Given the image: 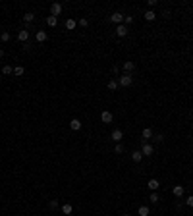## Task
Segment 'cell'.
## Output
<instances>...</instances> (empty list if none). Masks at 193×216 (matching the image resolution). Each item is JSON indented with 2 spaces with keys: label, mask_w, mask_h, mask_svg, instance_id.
I'll return each instance as SVG.
<instances>
[{
  "label": "cell",
  "mask_w": 193,
  "mask_h": 216,
  "mask_svg": "<svg viewBox=\"0 0 193 216\" xmlns=\"http://www.w3.org/2000/svg\"><path fill=\"white\" fill-rule=\"evenodd\" d=\"M131 81H133L131 74H124V75H120L118 85H120V87H129V85H131Z\"/></svg>",
  "instance_id": "cell-1"
},
{
  "label": "cell",
  "mask_w": 193,
  "mask_h": 216,
  "mask_svg": "<svg viewBox=\"0 0 193 216\" xmlns=\"http://www.w3.org/2000/svg\"><path fill=\"white\" fill-rule=\"evenodd\" d=\"M62 10H64V6L60 4V2H54V4H50V16L58 18V16L62 14Z\"/></svg>",
  "instance_id": "cell-2"
},
{
  "label": "cell",
  "mask_w": 193,
  "mask_h": 216,
  "mask_svg": "<svg viewBox=\"0 0 193 216\" xmlns=\"http://www.w3.org/2000/svg\"><path fill=\"white\" fill-rule=\"evenodd\" d=\"M139 151L143 152V157H153V152H155V147H153V145H149V143H143V147L139 149Z\"/></svg>",
  "instance_id": "cell-3"
},
{
  "label": "cell",
  "mask_w": 193,
  "mask_h": 216,
  "mask_svg": "<svg viewBox=\"0 0 193 216\" xmlns=\"http://www.w3.org/2000/svg\"><path fill=\"white\" fill-rule=\"evenodd\" d=\"M124 18H126V16L122 14V12H114V14L110 16V21H112V23H118V25H122V23H124Z\"/></svg>",
  "instance_id": "cell-4"
},
{
  "label": "cell",
  "mask_w": 193,
  "mask_h": 216,
  "mask_svg": "<svg viewBox=\"0 0 193 216\" xmlns=\"http://www.w3.org/2000/svg\"><path fill=\"white\" fill-rule=\"evenodd\" d=\"M122 139H124V131H122V129H114V131H112V141L120 143Z\"/></svg>",
  "instance_id": "cell-5"
},
{
  "label": "cell",
  "mask_w": 193,
  "mask_h": 216,
  "mask_svg": "<svg viewBox=\"0 0 193 216\" xmlns=\"http://www.w3.org/2000/svg\"><path fill=\"white\" fill-rule=\"evenodd\" d=\"M18 41H21V42H27L29 41V31H27V29L18 31Z\"/></svg>",
  "instance_id": "cell-6"
},
{
  "label": "cell",
  "mask_w": 193,
  "mask_h": 216,
  "mask_svg": "<svg viewBox=\"0 0 193 216\" xmlns=\"http://www.w3.org/2000/svg\"><path fill=\"white\" fill-rule=\"evenodd\" d=\"M116 35H118V37H128V27H126L124 23L116 27Z\"/></svg>",
  "instance_id": "cell-7"
},
{
  "label": "cell",
  "mask_w": 193,
  "mask_h": 216,
  "mask_svg": "<svg viewBox=\"0 0 193 216\" xmlns=\"http://www.w3.org/2000/svg\"><path fill=\"white\" fill-rule=\"evenodd\" d=\"M184 191H185V189H184V185H174V189H172V193H174V197H184Z\"/></svg>",
  "instance_id": "cell-8"
},
{
  "label": "cell",
  "mask_w": 193,
  "mask_h": 216,
  "mask_svg": "<svg viewBox=\"0 0 193 216\" xmlns=\"http://www.w3.org/2000/svg\"><path fill=\"white\" fill-rule=\"evenodd\" d=\"M147 187L151 189V191H158V187H160V183H158V179H149V183H147Z\"/></svg>",
  "instance_id": "cell-9"
},
{
  "label": "cell",
  "mask_w": 193,
  "mask_h": 216,
  "mask_svg": "<svg viewBox=\"0 0 193 216\" xmlns=\"http://www.w3.org/2000/svg\"><path fill=\"white\" fill-rule=\"evenodd\" d=\"M122 68L126 69V74H131V72H133V69H135V64H133V62H129V60H128V62H124V64H122Z\"/></svg>",
  "instance_id": "cell-10"
},
{
  "label": "cell",
  "mask_w": 193,
  "mask_h": 216,
  "mask_svg": "<svg viewBox=\"0 0 193 216\" xmlns=\"http://www.w3.org/2000/svg\"><path fill=\"white\" fill-rule=\"evenodd\" d=\"M70 127L74 129V131H77V129H81V120L79 118H74L72 122H70Z\"/></svg>",
  "instance_id": "cell-11"
},
{
  "label": "cell",
  "mask_w": 193,
  "mask_h": 216,
  "mask_svg": "<svg viewBox=\"0 0 193 216\" xmlns=\"http://www.w3.org/2000/svg\"><path fill=\"white\" fill-rule=\"evenodd\" d=\"M101 120H102V122H104V124H110V122H112V112L104 110V112H102V114H101Z\"/></svg>",
  "instance_id": "cell-12"
},
{
  "label": "cell",
  "mask_w": 193,
  "mask_h": 216,
  "mask_svg": "<svg viewBox=\"0 0 193 216\" xmlns=\"http://www.w3.org/2000/svg\"><path fill=\"white\" fill-rule=\"evenodd\" d=\"M33 19H35V14H33V12H25V14H23V21H25V25L33 23Z\"/></svg>",
  "instance_id": "cell-13"
},
{
  "label": "cell",
  "mask_w": 193,
  "mask_h": 216,
  "mask_svg": "<svg viewBox=\"0 0 193 216\" xmlns=\"http://www.w3.org/2000/svg\"><path fill=\"white\" fill-rule=\"evenodd\" d=\"M35 39H37V42H45L46 39H48V35H46L45 31H37L35 33Z\"/></svg>",
  "instance_id": "cell-14"
},
{
  "label": "cell",
  "mask_w": 193,
  "mask_h": 216,
  "mask_svg": "<svg viewBox=\"0 0 193 216\" xmlns=\"http://www.w3.org/2000/svg\"><path fill=\"white\" fill-rule=\"evenodd\" d=\"M131 160H133V162H141V160H143V152L139 151V149L131 152Z\"/></svg>",
  "instance_id": "cell-15"
},
{
  "label": "cell",
  "mask_w": 193,
  "mask_h": 216,
  "mask_svg": "<svg viewBox=\"0 0 193 216\" xmlns=\"http://www.w3.org/2000/svg\"><path fill=\"white\" fill-rule=\"evenodd\" d=\"M145 19H147V21H155L156 19V14H155V10H147V12H145Z\"/></svg>",
  "instance_id": "cell-16"
},
{
  "label": "cell",
  "mask_w": 193,
  "mask_h": 216,
  "mask_svg": "<svg viewBox=\"0 0 193 216\" xmlns=\"http://www.w3.org/2000/svg\"><path fill=\"white\" fill-rule=\"evenodd\" d=\"M46 25H48V27H56V25H58V18L48 16V18H46Z\"/></svg>",
  "instance_id": "cell-17"
},
{
  "label": "cell",
  "mask_w": 193,
  "mask_h": 216,
  "mask_svg": "<svg viewBox=\"0 0 193 216\" xmlns=\"http://www.w3.org/2000/svg\"><path fill=\"white\" fill-rule=\"evenodd\" d=\"M137 214H139V216H149V214H151V210H149V207L141 205V207L137 208Z\"/></svg>",
  "instance_id": "cell-18"
},
{
  "label": "cell",
  "mask_w": 193,
  "mask_h": 216,
  "mask_svg": "<svg viewBox=\"0 0 193 216\" xmlns=\"http://www.w3.org/2000/svg\"><path fill=\"white\" fill-rule=\"evenodd\" d=\"M141 137H143V141L151 139V137H153V129H151V127H145V129H143V133H141Z\"/></svg>",
  "instance_id": "cell-19"
},
{
  "label": "cell",
  "mask_w": 193,
  "mask_h": 216,
  "mask_svg": "<svg viewBox=\"0 0 193 216\" xmlns=\"http://www.w3.org/2000/svg\"><path fill=\"white\" fill-rule=\"evenodd\" d=\"M62 212H64L66 216H70V214H72V212H74V207H72V205H68V203H66V205H62Z\"/></svg>",
  "instance_id": "cell-20"
},
{
  "label": "cell",
  "mask_w": 193,
  "mask_h": 216,
  "mask_svg": "<svg viewBox=\"0 0 193 216\" xmlns=\"http://www.w3.org/2000/svg\"><path fill=\"white\" fill-rule=\"evenodd\" d=\"M66 27H68L70 31H74V29L77 27V21H75V19H66Z\"/></svg>",
  "instance_id": "cell-21"
},
{
  "label": "cell",
  "mask_w": 193,
  "mask_h": 216,
  "mask_svg": "<svg viewBox=\"0 0 193 216\" xmlns=\"http://www.w3.org/2000/svg\"><path fill=\"white\" fill-rule=\"evenodd\" d=\"M23 74H25V68H23V66H16V68H14V75H18V77H21Z\"/></svg>",
  "instance_id": "cell-22"
},
{
  "label": "cell",
  "mask_w": 193,
  "mask_h": 216,
  "mask_svg": "<svg viewBox=\"0 0 193 216\" xmlns=\"http://www.w3.org/2000/svg\"><path fill=\"white\" fill-rule=\"evenodd\" d=\"M10 39H12V37H10L8 31H2V33H0V41H2V42H8Z\"/></svg>",
  "instance_id": "cell-23"
},
{
  "label": "cell",
  "mask_w": 193,
  "mask_h": 216,
  "mask_svg": "<svg viewBox=\"0 0 193 216\" xmlns=\"http://www.w3.org/2000/svg\"><path fill=\"white\" fill-rule=\"evenodd\" d=\"M106 87L110 89V91H116V89H118V81H116V79H110V81H108V85H106Z\"/></svg>",
  "instance_id": "cell-24"
},
{
  "label": "cell",
  "mask_w": 193,
  "mask_h": 216,
  "mask_svg": "<svg viewBox=\"0 0 193 216\" xmlns=\"http://www.w3.org/2000/svg\"><path fill=\"white\" fill-rule=\"evenodd\" d=\"M2 74H4V75H12V74H14V68H12V66H4V68H2Z\"/></svg>",
  "instance_id": "cell-25"
},
{
  "label": "cell",
  "mask_w": 193,
  "mask_h": 216,
  "mask_svg": "<svg viewBox=\"0 0 193 216\" xmlns=\"http://www.w3.org/2000/svg\"><path fill=\"white\" fill-rule=\"evenodd\" d=\"M149 201H151V203H158V195H156V191H153V193H151Z\"/></svg>",
  "instance_id": "cell-26"
},
{
  "label": "cell",
  "mask_w": 193,
  "mask_h": 216,
  "mask_svg": "<svg viewBox=\"0 0 193 216\" xmlns=\"http://www.w3.org/2000/svg\"><path fill=\"white\" fill-rule=\"evenodd\" d=\"M58 207H60L58 201H50V203H48V208H52V210H54V208H58Z\"/></svg>",
  "instance_id": "cell-27"
},
{
  "label": "cell",
  "mask_w": 193,
  "mask_h": 216,
  "mask_svg": "<svg viewBox=\"0 0 193 216\" xmlns=\"http://www.w3.org/2000/svg\"><path fill=\"white\" fill-rule=\"evenodd\" d=\"M77 25H81V27H87V25H89V21H87L85 18H81V19L77 21Z\"/></svg>",
  "instance_id": "cell-28"
},
{
  "label": "cell",
  "mask_w": 193,
  "mask_h": 216,
  "mask_svg": "<svg viewBox=\"0 0 193 216\" xmlns=\"http://www.w3.org/2000/svg\"><path fill=\"white\" fill-rule=\"evenodd\" d=\"M114 152H116V154H122V152H124V147L118 143V145H116V149H114Z\"/></svg>",
  "instance_id": "cell-29"
},
{
  "label": "cell",
  "mask_w": 193,
  "mask_h": 216,
  "mask_svg": "<svg viewBox=\"0 0 193 216\" xmlns=\"http://www.w3.org/2000/svg\"><path fill=\"white\" fill-rule=\"evenodd\" d=\"M131 21H133V18H131V16H126V18H124V25H126V27H128Z\"/></svg>",
  "instance_id": "cell-30"
},
{
  "label": "cell",
  "mask_w": 193,
  "mask_h": 216,
  "mask_svg": "<svg viewBox=\"0 0 193 216\" xmlns=\"http://www.w3.org/2000/svg\"><path fill=\"white\" fill-rule=\"evenodd\" d=\"M155 141H158V143H162V141H164V135H162V133H158V135H155Z\"/></svg>",
  "instance_id": "cell-31"
},
{
  "label": "cell",
  "mask_w": 193,
  "mask_h": 216,
  "mask_svg": "<svg viewBox=\"0 0 193 216\" xmlns=\"http://www.w3.org/2000/svg\"><path fill=\"white\" fill-rule=\"evenodd\" d=\"M185 205H187V207H193V195H191V197H187V199H185Z\"/></svg>",
  "instance_id": "cell-32"
},
{
  "label": "cell",
  "mask_w": 193,
  "mask_h": 216,
  "mask_svg": "<svg viewBox=\"0 0 193 216\" xmlns=\"http://www.w3.org/2000/svg\"><path fill=\"white\" fill-rule=\"evenodd\" d=\"M112 74H114V75L120 74V68H118V66H112Z\"/></svg>",
  "instance_id": "cell-33"
},
{
  "label": "cell",
  "mask_w": 193,
  "mask_h": 216,
  "mask_svg": "<svg viewBox=\"0 0 193 216\" xmlns=\"http://www.w3.org/2000/svg\"><path fill=\"white\" fill-rule=\"evenodd\" d=\"M122 216H129V214H122Z\"/></svg>",
  "instance_id": "cell-34"
}]
</instances>
